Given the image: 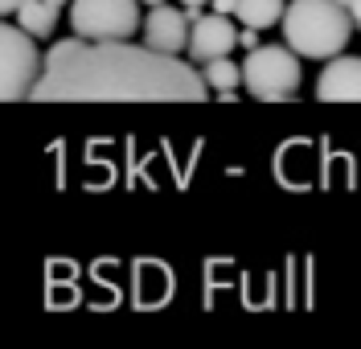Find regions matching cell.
Returning <instances> with one entry per match:
<instances>
[{
  "label": "cell",
  "instance_id": "cell-1",
  "mask_svg": "<svg viewBox=\"0 0 361 349\" xmlns=\"http://www.w3.org/2000/svg\"><path fill=\"white\" fill-rule=\"evenodd\" d=\"M29 99L37 103H202L205 78L177 54L123 42L66 37L42 54Z\"/></svg>",
  "mask_w": 361,
  "mask_h": 349
},
{
  "label": "cell",
  "instance_id": "cell-2",
  "mask_svg": "<svg viewBox=\"0 0 361 349\" xmlns=\"http://www.w3.org/2000/svg\"><path fill=\"white\" fill-rule=\"evenodd\" d=\"M279 25H283V42L312 62H329L353 37V17L337 0H292Z\"/></svg>",
  "mask_w": 361,
  "mask_h": 349
},
{
  "label": "cell",
  "instance_id": "cell-3",
  "mask_svg": "<svg viewBox=\"0 0 361 349\" xmlns=\"http://www.w3.org/2000/svg\"><path fill=\"white\" fill-rule=\"evenodd\" d=\"M300 82H304V66H300V54L292 46L247 49L243 87H247L250 99H259V103H283V99H295Z\"/></svg>",
  "mask_w": 361,
  "mask_h": 349
},
{
  "label": "cell",
  "instance_id": "cell-4",
  "mask_svg": "<svg viewBox=\"0 0 361 349\" xmlns=\"http://www.w3.org/2000/svg\"><path fill=\"white\" fill-rule=\"evenodd\" d=\"M37 74H42L37 37H29L21 25L0 21V103L29 99Z\"/></svg>",
  "mask_w": 361,
  "mask_h": 349
},
{
  "label": "cell",
  "instance_id": "cell-5",
  "mask_svg": "<svg viewBox=\"0 0 361 349\" xmlns=\"http://www.w3.org/2000/svg\"><path fill=\"white\" fill-rule=\"evenodd\" d=\"M70 29L87 42H123L140 33V0H70Z\"/></svg>",
  "mask_w": 361,
  "mask_h": 349
},
{
  "label": "cell",
  "instance_id": "cell-6",
  "mask_svg": "<svg viewBox=\"0 0 361 349\" xmlns=\"http://www.w3.org/2000/svg\"><path fill=\"white\" fill-rule=\"evenodd\" d=\"M197 13L189 8H173L169 0L164 4H148V17H140V33H144V46L160 49V54H180L189 46V25Z\"/></svg>",
  "mask_w": 361,
  "mask_h": 349
},
{
  "label": "cell",
  "instance_id": "cell-7",
  "mask_svg": "<svg viewBox=\"0 0 361 349\" xmlns=\"http://www.w3.org/2000/svg\"><path fill=\"white\" fill-rule=\"evenodd\" d=\"M238 46V29L226 13H209V17H193L189 25V58L193 62H209V58H226L230 49Z\"/></svg>",
  "mask_w": 361,
  "mask_h": 349
},
{
  "label": "cell",
  "instance_id": "cell-8",
  "mask_svg": "<svg viewBox=\"0 0 361 349\" xmlns=\"http://www.w3.org/2000/svg\"><path fill=\"white\" fill-rule=\"evenodd\" d=\"M316 99L324 103H361V58L353 54H333L329 66L316 78Z\"/></svg>",
  "mask_w": 361,
  "mask_h": 349
},
{
  "label": "cell",
  "instance_id": "cell-9",
  "mask_svg": "<svg viewBox=\"0 0 361 349\" xmlns=\"http://www.w3.org/2000/svg\"><path fill=\"white\" fill-rule=\"evenodd\" d=\"M66 4L70 0H25L21 8H17V25H21L29 37L45 42V37H54V25H58Z\"/></svg>",
  "mask_w": 361,
  "mask_h": 349
},
{
  "label": "cell",
  "instance_id": "cell-10",
  "mask_svg": "<svg viewBox=\"0 0 361 349\" xmlns=\"http://www.w3.org/2000/svg\"><path fill=\"white\" fill-rule=\"evenodd\" d=\"M283 8H288L283 0H238L234 17L243 25H250V29H271V25H279Z\"/></svg>",
  "mask_w": 361,
  "mask_h": 349
},
{
  "label": "cell",
  "instance_id": "cell-11",
  "mask_svg": "<svg viewBox=\"0 0 361 349\" xmlns=\"http://www.w3.org/2000/svg\"><path fill=\"white\" fill-rule=\"evenodd\" d=\"M202 78L209 91H234V87H243V66L238 62H230V54L226 58H209V62H202Z\"/></svg>",
  "mask_w": 361,
  "mask_h": 349
},
{
  "label": "cell",
  "instance_id": "cell-12",
  "mask_svg": "<svg viewBox=\"0 0 361 349\" xmlns=\"http://www.w3.org/2000/svg\"><path fill=\"white\" fill-rule=\"evenodd\" d=\"M238 46H243V49H255V46H259V29H250V25H247V29L238 33Z\"/></svg>",
  "mask_w": 361,
  "mask_h": 349
},
{
  "label": "cell",
  "instance_id": "cell-13",
  "mask_svg": "<svg viewBox=\"0 0 361 349\" xmlns=\"http://www.w3.org/2000/svg\"><path fill=\"white\" fill-rule=\"evenodd\" d=\"M345 8H349V17H353V29H361V0H345Z\"/></svg>",
  "mask_w": 361,
  "mask_h": 349
},
{
  "label": "cell",
  "instance_id": "cell-14",
  "mask_svg": "<svg viewBox=\"0 0 361 349\" xmlns=\"http://www.w3.org/2000/svg\"><path fill=\"white\" fill-rule=\"evenodd\" d=\"M209 4H214V13H226V17H234V4H238V0H209Z\"/></svg>",
  "mask_w": 361,
  "mask_h": 349
},
{
  "label": "cell",
  "instance_id": "cell-15",
  "mask_svg": "<svg viewBox=\"0 0 361 349\" xmlns=\"http://www.w3.org/2000/svg\"><path fill=\"white\" fill-rule=\"evenodd\" d=\"M25 0H0V17H8V13H17Z\"/></svg>",
  "mask_w": 361,
  "mask_h": 349
},
{
  "label": "cell",
  "instance_id": "cell-16",
  "mask_svg": "<svg viewBox=\"0 0 361 349\" xmlns=\"http://www.w3.org/2000/svg\"><path fill=\"white\" fill-rule=\"evenodd\" d=\"M202 4H209V0H180V8H189V13H197Z\"/></svg>",
  "mask_w": 361,
  "mask_h": 349
},
{
  "label": "cell",
  "instance_id": "cell-17",
  "mask_svg": "<svg viewBox=\"0 0 361 349\" xmlns=\"http://www.w3.org/2000/svg\"><path fill=\"white\" fill-rule=\"evenodd\" d=\"M140 4H164V0H140Z\"/></svg>",
  "mask_w": 361,
  "mask_h": 349
},
{
  "label": "cell",
  "instance_id": "cell-18",
  "mask_svg": "<svg viewBox=\"0 0 361 349\" xmlns=\"http://www.w3.org/2000/svg\"><path fill=\"white\" fill-rule=\"evenodd\" d=\"M337 4H345V0H337Z\"/></svg>",
  "mask_w": 361,
  "mask_h": 349
}]
</instances>
